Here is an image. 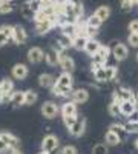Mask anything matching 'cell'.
<instances>
[{"mask_svg": "<svg viewBox=\"0 0 138 154\" xmlns=\"http://www.w3.org/2000/svg\"><path fill=\"white\" fill-rule=\"evenodd\" d=\"M37 93L34 91V89H28V91H25V102H23V105H26V106H29V105H34L35 102H37Z\"/></svg>", "mask_w": 138, "mask_h": 154, "instance_id": "4316f807", "label": "cell"}, {"mask_svg": "<svg viewBox=\"0 0 138 154\" xmlns=\"http://www.w3.org/2000/svg\"><path fill=\"white\" fill-rule=\"evenodd\" d=\"M72 85H74V77L71 72H61L57 79L54 86L51 88V91L57 97H68L72 93Z\"/></svg>", "mask_w": 138, "mask_h": 154, "instance_id": "6da1fadb", "label": "cell"}, {"mask_svg": "<svg viewBox=\"0 0 138 154\" xmlns=\"http://www.w3.org/2000/svg\"><path fill=\"white\" fill-rule=\"evenodd\" d=\"M45 62L49 66L58 65V56H57V51L54 48H49L48 51H45Z\"/></svg>", "mask_w": 138, "mask_h": 154, "instance_id": "d6986e66", "label": "cell"}, {"mask_svg": "<svg viewBox=\"0 0 138 154\" xmlns=\"http://www.w3.org/2000/svg\"><path fill=\"white\" fill-rule=\"evenodd\" d=\"M61 117H77V103H74L72 100L65 102L60 108Z\"/></svg>", "mask_w": 138, "mask_h": 154, "instance_id": "4fadbf2b", "label": "cell"}, {"mask_svg": "<svg viewBox=\"0 0 138 154\" xmlns=\"http://www.w3.org/2000/svg\"><path fill=\"white\" fill-rule=\"evenodd\" d=\"M135 109H137V105L134 103V102H121V105H120L121 116H124V117H129Z\"/></svg>", "mask_w": 138, "mask_h": 154, "instance_id": "ffe728a7", "label": "cell"}, {"mask_svg": "<svg viewBox=\"0 0 138 154\" xmlns=\"http://www.w3.org/2000/svg\"><path fill=\"white\" fill-rule=\"evenodd\" d=\"M135 146H137V148H138V139H137V140H135Z\"/></svg>", "mask_w": 138, "mask_h": 154, "instance_id": "816d5d0a", "label": "cell"}, {"mask_svg": "<svg viewBox=\"0 0 138 154\" xmlns=\"http://www.w3.org/2000/svg\"><path fill=\"white\" fill-rule=\"evenodd\" d=\"M87 99H89V93H87V89H84V88H77L71 93V100L77 105L84 103V102H87Z\"/></svg>", "mask_w": 138, "mask_h": 154, "instance_id": "7c38bea8", "label": "cell"}, {"mask_svg": "<svg viewBox=\"0 0 138 154\" xmlns=\"http://www.w3.org/2000/svg\"><path fill=\"white\" fill-rule=\"evenodd\" d=\"M100 46H101V43H100L97 38H87V43L84 46V53L92 57V56L97 54V51L100 49Z\"/></svg>", "mask_w": 138, "mask_h": 154, "instance_id": "2e32d148", "label": "cell"}, {"mask_svg": "<svg viewBox=\"0 0 138 154\" xmlns=\"http://www.w3.org/2000/svg\"><path fill=\"white\" fill-rule=\"evenodd\" d=\"M58 145H60V142H58L57 136H54V134H48V136H45V139L42 140V151L52 152V151L58 149Z\"/></svg>", "mask_w": 138, "mask_h": 154, "instance_id": "8992f818", "label": "cell"}, {"mask_svg": "<svg viewBox=\"0 0 138 154\" xmlns=\"http://www.w3.org/2000/svg\"><path fill=\"white\" fill-rule=\"evenodd\" d=\"M128 43L132 48H138V34H129L128 35Z\"/></svg>", "mask_w": 138, "mask_h": 154, "instance_id": "60d3db41", "label": "cell"}, {"mask_svg": "<svg viewBox=\"0 0 138 154\" xmlns=\"http://www.w3.org/2000/svg\"><path fill=\"white\" fill-rule=\"evenodd\" d=\"M137 60H138V54H137Z\"/></svg>", "mask_w": 138, "mask_h": 154, "instance_id": "f5cc1de1", "label": "cell"}, {"mask_svg": "<svg viewBox=\"0 0 138 154\" xmlns=\"http://www.w3.org/2000/svg\"><path fill=\"white\" fill-rule=\"evenodd\" d=\"M60 154H78V151H77V148L72 146V145H66V146L61 148Z\"/></svg>", "mask_w": 138, "mask_h": 154, "instance_id": "f35d334b", "label": "cell"}, {"mask_svg": "<svg viewBox=\"0 0 138 154\" xmlns=\"http://www.w3.org/2000/svg\"><path fill=\"white\" fill-rule=\"evenodd\" d=\"M112 97H117L121 102H134V103H135V93L132 91V89L124 88V86L117 88L114 91V94H112Z\"/></svg>", "mask_w": 138, "mask_h": 154, "instance_id": "5b68a950", "label": "cell"}, {"mask_svg": "<svg viewBox=\"0 0 138 154\" xmlns=\"http://www.w3.org/2000/svg\"><path fill=\"white\" fill-rule=\"evenodd\" d=\"M107 111H109V114L112 116V117H118V116L121 114V111H120V105H118V103H114V102H110V103H109Z\"/></svg>", "mask_w": 138, "mask_h": 154, "instance_id": "d590c367", "label": "cell"}, {"mask_svg": "<svg viewBox=\"0 0 138 154\" xmlns=\"http://www.w3.org/2000/svg\"><path fill=\"white\" fill-rule=\"evenodd\" d=\"M121 11L123 12H131L132 8H134V3L131 2V0H121Z\"/></svg>", "mask_w": 138, "mask_h": 154, "instance_id": "74e56055", "label": "cell"}, {"mask_svg": "<svg viewBox=\"0 0 138 154\" xmlns=\"http://www.w3.org/2000/svg\"><path fill=\"white\" fill-rule=\"evenodd\" d=\"M28 60L31 63H40L45 60V51L40 48V46H32L28 49Z\"/></svg>", "mask_w": 138, "mask_h": 154, "instance_id": "52a82bcc", "label": "cell"}, {"mask_svg": "<svg viewBox=\"0 0 138 154\" xmlns=\"http://www.w3.org/2000/svg\"><path fill=\"white\" fill-rule=\"evenodd\" d=\"M9 151V148L6 146V143L3 142L2 139H0V154H5V152H8Z\"/></svg>", "mask_w": 138, "mask_h": 154, "instance_id": "7bdbcfd3", "label": "cell"}, {"mask_svg": "<svg viewBox=\"0 0 138 154\" xmlns=\"http://www.w3.org/2000/svg\"><path fill=\"white\" fill-rule=\"evenodd\" d=\"M54 83H55V77L52 74L45 72V74H40L39 75V85L42 88H52Z\"/></svg>", "mask_w": 138, "mask_h": 154, "instance_id": "e0dca14e", "label": "cell"}, {"mask_svg": "<svg viewBox=\"0 0 138 154\" xmlns=\"http://www.w3.org/2000/svg\"><path fill=\"white\" fill-rule=\"evenodd\" d=\"M135 105L138 106V93H135Z\"/></svg>", "mask_w": 138, "mask_h": 154, "instance_id": "7dc6e473", "label": "cell"}, {"mask_svg": "<svg viewBox=\"0 0 138 154\" xmlns=\"http://www.w3.org/2000/svg\"><path fill=\"white\" fill-rule=\"evenodd\" d=\"M63 122H65V125H66V128L69 130V128L77 122V117H63Z\"/></svg>", "mask_w": 138, "mask_h": 154, "instance_id": "b9f144b4", "label": "cell"}, {"mask_svg": "<svg viewBox=\"0 0 138 154\" xmlns=\"http://www.w3.org/2000/svg\"><path fill=\"white\" fill-rule=\"evenodd\" d=\"M60 29H61V34L68 35L71 38H74L75 35H77V28H75V25H72V23H66L65 26H61Z\"/></svg>", "mask_w": 138, "mask_h": 154, "instance_id": "83f0119b", "label": "cell"}, {"mask_svg": "<svg viewBox=\"0 0 138 154\" xmlns=\"http://www.w3.org/2000/svg\"><path fill=\"white\" fill-rule=\"evenodd\" d=\"M128 29H129V34H138V19L132 20L128 25Z\"/></svg>", "mask_w": 138, "mask_h": 154, "instance_id": "ab89813d", "label": "cell"}, {"mask_svg": "<svg viewBox=\"0 0 138 154\" xmlns=\"http://www.w3.org/2000/svg\"><path fill=\"white\" fill-rule=\"evenodd\" d=\"M57 45L61 48V49H68L72 46V38L68 37V35H63V34H60L58 38H57Z\"/></svg>", "mask_w": 138, "mask_h": 154, "instance_id": "f1b7e54d", "label": "cell"}, {"mask_svg": "<svg viewBox=\"0 0 138 154\" xmlns=\"http://www.w3.org/2000/svg\"><path fill=\"white\" fill-rule=\"evenodd\" d=\"M25 102V91H14L9 97V103L14 106V108H19L23 105Z\"/></svg>", "mask_w": 138, "mask_h": 154, "instance_id": "ac0fdd59", "label": "cell"}, {"mask_svg": "<svg viewBox=\"0 0 138 154\" xmlns=\"http://www.w3.org/2000/svg\"><path fill=\"white\" fill-rule=\"evenodd\" d=\"M109 131H112V133H115L121 140H124V137H126V130H124V125H121V123H112L110 126H109Z\"/></svg>", "mask_w": 138, "mask_h": 154, "instance_id": "d4e9b609", "label": "cell"}, {"mask_svg": "<svg viewBox=\"0 0 138 154\" xmlns=\"http://www.w3.org/2000/svg\"><path fill=\"white\" fill-rule=\"evenodd\" d=\"M104 71H106V80H107V82L115 80V77H117V74H118L117 66H114V65H104Z\"/></svg>", "mask_w": 138, "mask_h": 154, "instance_id": "f546056e", "label": "cell"}, {"mask_svg": "<svg viewBox=\"0 0 138 154\" xmlns=\"http://www.w3.org/2000/svg\"><path fill=\"white\" fill-rule=\"evenodd\" d=\"M39 154H51V152H46V151H40Z\"/></svg>", "mask_w": 138, "mask_h": 154, "instance_id": "f907efd6", "label": "cell"}, {"mask_svg": "<svg viewBox=\"0 0 138 154\" xmlns=\"http://www.w3.org/2000/svg\"><path fill=\"white\" fill-rule=\"evenodd\" d=\"M55 26V22L54 20H45V22H35V31L39 35L48 34L52 28Z\"/></svg>", "mask_w": 138, "mask_h": 154, "instance_id": "9a60e30c", "label": "cell"}, {"mask_svg": "<svg viewBox=\"0 0 138 154\" xmlns=\"http://www.w3.org/2000/svg\"><path fill=\"white\" fill-rule=\"evenodd\" d=\"M57 56H58V66L65 72H72L75 69V62L72 60V57H69L66 54V49L57 53Z\"/></svg>", "mask_w": 138, "mask_h": 154, "instance_id": "3957f363", "label": "cell"}, {"mask_svg": "<svg viewBox=\"0 0 138 154\" xmlns=\"http://www.w3.org/2000/svg\"><path fill=\"white\" fill-rule=\"evenodd\" d=\"M124 130L128 134H138V122H126Z\"/></svg>", "mask_w": 138, "mask_h": 154, "instance_id": "d6a6232c", "label": "cell"}, {"mask_svg": "<svg viewBox=\"0 0 138 154\" xmlns=\"http://www.w3.org/2000/svg\"><path fill=\"white\" fill-rule=\"evenodd\" d=\"M87 43V37H81V35H75L72 38V48L77 51H84V46Z\"/></svg>", "mask_w": 138, "mask_h": 154, "instance_id": "603a6c76", "label": "cell"}, {"mask_svg": "<svg viewBox=\"0 0 138 154\" xmlns=\"http://www.w3.org/2000/svg\"><path fill=\"white\" fill-rule=\"evenodd\" d=\"M9 154H22V151L20 149H12V151H9Z\"/></svg>", "mask_w": 138, "mask_h": 154, "instance_id": "bcb514c9", "label": "cell"}, {"mask_svg": "<svg viewBox=\"0 0 138 154\" xmlns=\"http://www.w3.org/2000/svg\"><path fill=\"white\" fill-rule=\"evenodd\" d=\"M40 112H42V116L45 119L52 120V119L57 117V114L60 112V108H58V105L55 103L54 100H48V102H43V105L40 108Z\"/></svg>", "mask_w": 138, "mask_h": 154, "instance_id": "7a4b0ae2", "label": "cell"}, {"mask_svg": "<svg viewBox=\"0 0 138 154\" xmlns=\"http://www.w3.org/2000/svg\"><path fill=\"white\" fill-rule=\"evenodd\" d=\"M0 31H2L8 40H12V34H14V26H11V25H2L0 26Z\"/></svg>", "mask_w": 138, "mask_h": 154, "instance_id": "e575fe53", "label": "cell"}, {"mask_svg": "<svg viewBox=\"0 0 138 154\" xmlns=\"http://www.w3.org/2000/svg\"><path fill=\"white\" fill-rule=\"evenodd\" d=\"M12 42L17 45H25L28 42V32L23 26L20 25H16L14 26V34H12Z\"/></svg>", "mask_w": 138, "mask_h": 154, "instance_id": "9c48e42d", "label": "cell"}, {"mask_svg": "<svg viewBox=\"0 0 138 154\" xmlns=\"http://www.w3.org/2000/svg\"><path fill=\"white\" fill-rule=\"evenodd\" d=\"M131 2L134 3V6H138V0H131Z\"/></svg>", "mask_w": 138, "mask_h": 154, "instance_id": "681fc988", "label": "cell"}, {"mask_svg": "<svg viewBox=\"0 0 138 154\" xmlns=\"http://www.w3.org/2000/svg\"><path fill=\"white\" fill-rule=\"evenodd\" d=\"M84 131H86V120L83 117H77V122L69 128V134L74 137H80L84 134Z\"/></svg>", "mask_w": 138, "mask_h": 154, "instance_id": "30bf717a", "label": "cell"}, {"mask_svg": "<svg viewBox=\"0 0 138 154\" xmlns=\"http://www.w3.org/2000/svg\"><path fill=\"white\" fill-rule=\"evenodd\" d=\"M110 53H112V57H114L117 62H121V60H124L129 56V49H128V46L124 43L114 42V45L110 46Z\"/></svg>", "mask_w": 138, "mask_h": 154, "instance_id": "277c9868", "label": "cell"}, {"mask_svg": "<svg viewBox=\"0 0 138 154\" xmlns=\"http://www.w3.org/2000/svg\"><path fill=\"white\" fill-rule=\"evenodd\" d=\"M94 14H95L100 20H101V22H106V20L109 19V16H110V8L106 6V5H101V6H98V8L95 9Z\"/></svg>", "mask_w": 138, "mask_h": 154, "instance_id": "7402d4cb", "label": "cell"}, {"mask_svg": "<svg viewBox=\"0 0 138 154\" xmlns=\"http://www.w3.org/2000/svg\"><path fill=\"white\" fill-rule=\"evenodd\" d=\"M86 23L89 25V26H94V28H97V29H98L100 26H101V23H103V22L100 20V19H98V17H97L95 14H92V16H91L89 19L86 20Z\"/></svg>", "mask_w": 138, "mask_h": 154, "instance_id": "8d00e7d4", "label": "cell"}, {"mask_svg": "<svg viewBox=\"0 0 138 154\" xmlns=\"http://www.w3.org/2000/svg\"><path fill=\"white\" fill-rule=\"evenodd\" d=\"M104 142L107 146H117L120 142H121V139L115 134V133H112V131H107L106 136H104Z\"/></svg>", "mask_w": 138, "mask_h": 154, "instance_id": "cb8c5ba5", "label": "cell"}, {"mask_svg": "<svg viewBox=\"0 0 138 154\" xmlns=\"http://www.w3.org/2000/svg\"><path fill=\"white\" fill-rule=\"evenodd\" d=\"M3 102H5V99H3V94L0 93V103H3Z\"/></svg>", "mask_w": 138, "mask_h": 154, "instance_id": "c3c4849f", "label": "cell"}, {"mask_svg": "<svg viewBox=\"0 0 138 154\" xmlns=\"http://www.w3.org/2000/svg\"><path fill=\"white\" fill-rule=\"evenodd\" d=\"M29 74V68L25 63H16L12 66V79L16 80H25Z\"/></svg>", "mask_w": 138, "mask_h": 154, "instance_id": "ba28073f", "label": "cell"}, {"mask_svg": "<svg viewBox=\"0 0 138 154\" xmlns=\"http://www.w3.org/2000/svg\"><path fill=\"white\" fill-rule=\"evenodd\" d=\"M14 91H16V89H14V82H12L11 79H3L2 82H0V93L3 94L5 102L9 100L11 94L14 93Z\"/></svg>", "mask_w": 138, "mask_h": 154, "instance_id": "5bb4252c", "label": "cell"}, {"mask_svg": "<svg viewBox=\"0 0 138 154\" xmlns=\"http://www.w3.org/2000/svg\"><path fill=\"white\" fill-rule=\"evenodd\" d=\"M72 6H74V12L78 19H83V14H84V8H83V3L80 0H72Z\"/></svg>", "mask_w": 138, "mask_h": 154, "instance_id": "4dcf8cb0", "label": "cell"}, {"mask_svg": "<svg viewBox=\"0 0 138 154\" xmlns=\"http://www.w3.org/2000/svg\"><path fill=\"white\" fill-rule=\"evenodd\" d=\"M128 119H129V122H138V108H137V109H135L131 116H129Z\"/></svg>", "mask_w": 138, "mask_h": 154, "instance_id": "f6af8a7d", "label": "cell"}, {"mask_svg": "<svg viewBox=\"0 0 138 154\" xmlns=\"http://www.w3.org/2000/svg\"><path fill=\"white\" fill-rule=\"evenodd\" d=\"M0 139H2L3 142L6 143V146L9 148V151L19 149V146H20V140L14 134H11V133H0Z\"/></svg>", "mask_w": 138, "mask_h": 154, "instance_id": "8fae6325", "label": "cell"}, {"mask_svg": "<svg viewBox=\"0 0 138 154\" xmlns=\"http://www.w3.org/2000/svg\"><path fill=\"white\" fill-rule=\"evenodd\" d=\"M92 154H109V146L106 143H97L92 148Z\"/></svg>", "mask_w": 138, "mask_h": 154, "instance_id": "836d02e7", "label": "cell"}, {"mask_svg": "<svg viewBox=\"0 0 138 154\" xmlns=\"http://www.w3.org/2000/svg\"><path fill=\"white\" fill-rule=\"evenodd\" d=\"M20 12H22L23 19H28V20H32V19H34V16H35V12L32 11V8H31L29 2H25V3L22 5Z\"/></svg>", "mask_w": 138, "mask_h": 154, "instance_id": "484cf974", "label": "cell"}, {"mask_svg": "<svg viewBox=\"0 0 138 154\" xmlns=\"http://www.w3.org/2000/svg\"><path fill=\"white\" fill-rule=\"evenodd\" d=\"M94 79L100 83H103V82H107L106 80V71H104V66L101 68H98L97 71H94Z\"/></svg>", "mask_w": 138, "mask_h": 154, "instance_id": "1f68e13d", "label": "cell"}, {"mask_svg": "<svg viewBox=\"0 0 138 154\" xmlns=\"http://www.w3.org/2000/svg\"><path fill=\"white\" fill-rule=\"evenodd\" d=\"M16 9L14 0H0V14H8Z\"/></svg>", "mask_w": 138, "mask_h": 154, "instance_id": "44dd1931", "label": "cell"}, {"mask_svg": "<svg viewBox=\"0 0 138 154\" xmlns=\"http://www.w3.org/2000/svg\"><path fill=\"white\" fill-rule=\"evenodd\" d=\"M9 40H8V38H6V35L2 32V31H0V48H2V46H5L6 43H8Z\"/></svg>", "mask_w": 138, "mask_h": 154, "instance_id": "ee69618b", "label": "cell"}]
</instances>
